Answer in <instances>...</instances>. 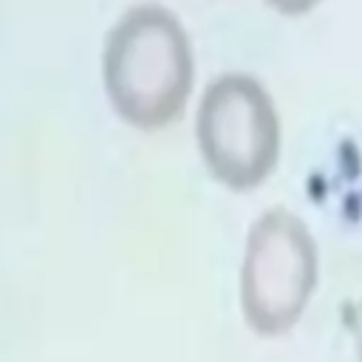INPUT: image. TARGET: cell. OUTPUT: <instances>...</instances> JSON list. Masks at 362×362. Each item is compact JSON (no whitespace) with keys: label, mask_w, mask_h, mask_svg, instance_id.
I'll list each match as a JSON object with an SVG mask.
<instances>
[{"label":"cell","mask_w":362,"mask_h":362,"mask_svg":"<svg viewBox=\"0 0 362 362\" xmlns=\"http://www.w3.org/2000/svg\"><path fill=\"white\" fill-rule=\"evenodd\" d=\"M102 79L124 122L141 130L170 124L184 110L195 79L192 48L178 17L158 3L124 11L107 31Z\"/></svg>","instance_id":"cell-1"},{"label":"cell","mask_w":362,"mask_h":362,"mask_svg":"<svg viewBox=\"0 0 362 362\" xmlns=\"http://www.w3.org/2000/svg\"><path fill=\"white\" fill-rule=\"evenodd\" d=\"M195 139L204 164L223 187H260L280 156V119L269 90L240 71L218 76L198 102Z\"/></svg>","instance_id":"cell-2"},{"label":"cell","mask_w":362,"mask_h":362,"mask_svg":"<svg viewBox=\"0 0 362 362\" xmlns=\"http://www.w3.org/2000/svg\"><path fill=\"white\" fill-rule=\"evenodd\" d=\"M320 277L317 240L288 209H269L246 238L240 266V308L266 337L286 334L311 303Z\"/></svg>","instance_id":"cell-3"},{"label":"cell","mask_w":362,"mask_h":362,"mask_svg":"<svg viewBox=\"0 0 362 362\" xmlns=\"http://www.w3.org/2000/svg\"><path fill=\"white\" fill-rule=\"evenodd\" d=\"M317 3H320V0H266V6L274 8V11L283 14V17H303V14H308Z\"/></svg>","instance_id":"cell-4"},{"label":"cell","mask_w":362,"mask_h":362,"mask_svg":"<svg viewBox=\"0 0 362 362\" xmlns=\"http://www.w3.org/2000/svg\"><path fill=\"white\" fill-rule=\"evenodd\" d=\"M348 328H351V337H354V348H356V356L362 362V297L351 305V317H348Z\"/></svg>","instance_id":"cell-5"}]
</instances>
